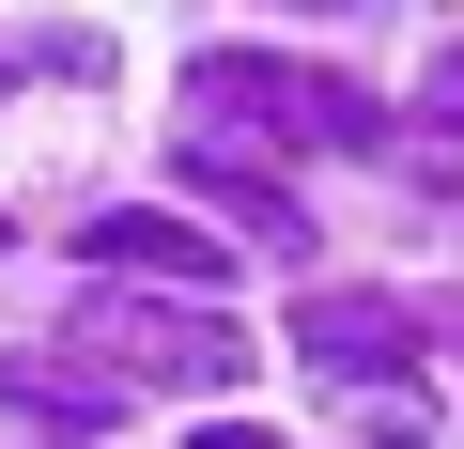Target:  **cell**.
I'll use <instances>...</instances> for the list:
<instances>
[{
    "instance_id": "6da1fadb",
    "label": "cell",
    "mask_w": 464,
    "mask_h": 449,
    "mask_svg": "<svg viewBox=\"0 0 464 449\" xmlns=\"http://www.w3.org/2000/svg\"><path fill=\"white\" fill-rule=\"evenodd\" d=\"M186 124L232 140V155H387L372 93L325 78V63H279V47H201L186 63Z\"/></svg>"
},
{
    "instance_id": "7a4b0ae2",
    "label": "cell",
    "mask_w": 464,
    "mask_h": 449,
    "mask_svg": "<svg viewBox=\"0 0 464 449\" xmlns=\"http://www.w3.org/2000/svg\"><path fill=\"white\" fill-rule=\"evenodd\" d=\"M63 341L78 356H109V387H232L248 372V326H232L217 295H124V279H93L78 310H63Z\"/></svg>"
},
{
    "instance_id": "3957f363",
    "label": "cell",
    "mask_w": 464,
    "mask_h": 449,
    "mask_svg": "<svg viewBox=\"0 0 464 449\" xmlns=\"http://www.w3.org/2000/svg\"><path fill=\"white\" fill-rule=\"evenodd\" d=\"M418 341H433V326H418L402 295H295V356H310V372H341V387H387Z\"/></svg>"
},
{
    "instance_id": "277c9868",
    "label": "cell",
    "mask_w": 464,
    "mask_h": 449,
    "mask_svg": "<svg viewBox=\"0 0 464 449\" xmlns=\"http://www.w3.org/2000/svg\"><path fill=\"white\" fill-rule=\"evenodd\" d=\"M109 279H186V295H232V233H186V217H155V201H124V217H93L78 233Z\"/></svg>"
},
{
    "instance_id": "5b68a950",
    "label": "cell",
    "mask_w": 464,
    "mask_h": 449,
    "mask_svg": "<svg viewBox=\"0 0 464 449\" xmlns=\"http://www.w3.org/2000/svg\"><path fill=\"white\" fill-rule=\"evenodd\" d=\"M186 201H217V217H232V249H279V233H295L279 171H264V155H232V140H201V124H186Z\"/></svg>"
},
{
    "instance_id": "8992f818",
    "label": "cell",
    "mask_w": 464,
    "mask_h": 449,
    "mask_svg": "<svg viewBox=\"0 0 464 449\" xmlns=\"http://www.w3.org/2000/svg\"><path fill=\"white\" fill-rule=\"evenodd\" d=\"M0 403H16V418H47V434H93L124 387H109V372H47V356H0Z\"/></svg>"
},
{
    "instance_id": "52a82bcc",
    "label": "cell",
    "mask_w": 464,
    "mask_h": 449,
    "mask_svg": "<svg viewBox=\"0 0 464 449\" xmlns=\"http://www.w3.org/2000/svg\"><path fill=\"white\" fill-rule=\"evenodd\" d=\"M433 109H449V124H464V47H433Z\"/></svg>"
},
{
    "instance_id": "ba28073f",
    "label": "cell",
    "mask_w": 464,
    "mask_h": 449,
    "mask_svg": "<svg viewBox=\"0 0 464 449\" xmlns=\"http://www.w3.org/2000/svg\"><path fill=\"white\" fill-rule=\"evenodd\" d=\"M201 449H279V434H248V418H217V434H201Z\"/></svg>"
},
{
    "instance_id": "9c48e42d",
    "label": "cell",
    "mask_w": 464,
    "mask_h": 449,
    "mask_svg": "<svg viewBox=\"0 0 464 449\" xmlns=\"http://www.w3.org/2000/svg\"><path fill=\"white\" fill-rule=\"evenodd\" d=\"M0 78H16V47H0Z\"/></svg>"
}]
</instances>
